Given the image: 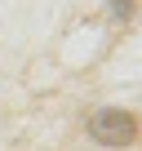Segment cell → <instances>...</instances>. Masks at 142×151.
Masks as SVG:
<instances>
[{
  "instance_id": "1",
  "label": "cell",
  "mask_w": 142,
  "mask_h": 151,
  "mask_svg": "<svg viewBox=\"0 0 142 151\" xmlns=\"http://www.w3.org/2000/svg\"><path fill=\"white\" fill-rule=\"evenodd\" d=\"M89 133H93L98 142H107V147H129V142L138 138V120H133L129 111H120V107H107V111H93Z\"/></svg>"
}]
</instances>
